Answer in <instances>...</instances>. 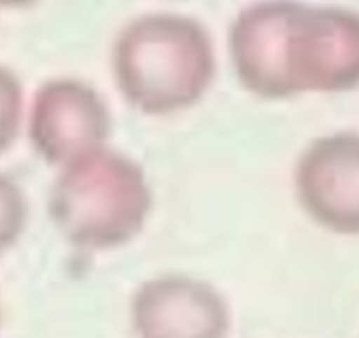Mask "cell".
I'll use <instances>...</instances> for the list:
<instances>
[{
  "label": "cell",
  "instance_id": "cell-4",
  "mask_svg": "<svg viewBox=\"0 0 359 338\" xmlns=\"http://www.w3.org/2000/svg\"><path fill=\"white\" fill-rule=\"evenodd\" d=\"M292 191L310 222L337 236H359V133L310 141L292 169Z\"/></svg>",
  "mask_w": 359,
  "mask_h": 338
},
{
  "label": "cell",
  "instance_id": "cell-1",
  "mask_svg": "<svg viewBox=\"0 0 359 338\" xmlns=\"http://www.w3.org/2000/svg\"><path fill=\"white\" fill-rule=\"evenodd\" d=\"M234 78L261 101L359 88V11L299 0H259L227 36Z\"/></svg>",
  "mask_w": 359,
  "mask_h": 338
},
{
  "label": "cell",
  "instance_id": "cell-6",
  "mask_svg": "<svg viewBox=\"0 0 359 338\" xmlns=\"http://www.w3.org/2000/svg\"><path fill=\"white\" fill-rule=\"evenodd\" d=\"M136 313L147 338H215L224 323L219 292L184 273L144 282L136 295Z\"/></svg>",
  "mask_w": 359,
  "mask_h": 338
},
{
  "label": "cell",
  "instance_id": "cell-2",
  "mask_svg": "<svg viewBox=\"0 0 359 338\" xmlns=\"http://www.w3.org/2000/svg\"><path fill=\"white\" fill-rule=\"evenodd\" d=\"M113 81L144 116L164 119L198 106L217 74L215 44L199 20L147 13L130 20L111 48Z\"/></svg>",
  "mask_w": 359,
  "mask_h": 338
},
{
  "label": "cell",
  "instance_id": "cell-3",
  "mask_svg": "<svg viewBox=\"0 0 359 338\" xmlns=\"http://www.w3.org/2000/svg\"><path fill=\"white\" fill-rule=\"evenodd\" d=\"M154 192L143 165L111 144L58 168L50 215L65 241L85 252L126 247L147 227Z\"/></svg>",
  "mask_w": 359,
  "mask_h": 338
},
{
  "label": "cell",
  "instance_id": "cell-5",
  "mask_svg": "<svg viewBox=\"0 0 359 338\" xmlns=\"http://www.w3.org/2000/svg\"><path fill=\"white\" fill-rule=\"evenodd\" d=\"M113 115L104 95L85 79L60 76L37 90L30 134L37 154L62 168L109 144Z\"/></svg>",
  "mask_w": 359,
  "mask_h": 338
}]
</instances>
